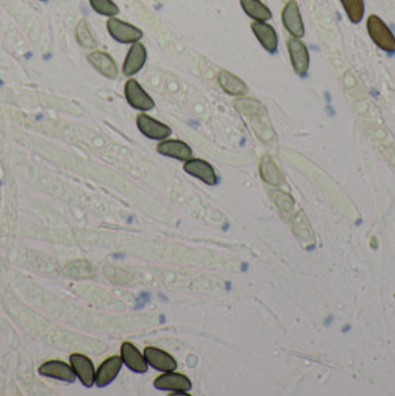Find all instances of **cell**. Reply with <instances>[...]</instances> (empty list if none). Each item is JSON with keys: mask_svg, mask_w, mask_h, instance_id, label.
I'll return each mask as SVG.
<instances>
[{"mask_svg": "<svg viewBox=\"0 0 395 396\" xmlns=\"http://www.w3.org/2000/svg\"><path fill=\"white\" fill-rule=\"evenodd\" d=\"M366 27H367V33H369L370 39L373 41V43L377 48L384 50V53H386V54L395 53V36L381 16L372 14L367 18Z\"/></svg>", "mask_w": 395, "mask_h": 396, "instance_id": "6da1fadb", "label": "cell"}, {"mask_svg": "<svg viewBox=\"0 0 395 396\" xmlns=\"http://www.w3.org/2000/svg\"><path fill=\"white\" fill-rule=\"evenodd\" d=\"M153 386L158 390H167L171 392L169 395H191L187 392H191L192 389V382L191 378L184 374L176 373V371H168L162 373L154 378Z\"/></svg>", "mask_w": 395, "mask_h": 396, "instance_id": "7a4b0ae2", "label": "cell"}, {"mask_svg": "<svg viewBox=\"0 0 395 396\" xmlns=\"http://www.w3.org/2000/svg\"><path fill=\"white\" fill-rule=\"evenodd\" d=\"M107 31L110 36L113 38V41L119 42V43H125V45H132L140 42L143 38V31L135 27L131 23H127L124 20H119L117 16H112V18L107 20Z\"/></svg>", "mask_w": 395, "mask_h": 396, "instance_id": "3957f363", "label": "cell"}, {"mask_svg": "<svg viewBox=\"0 0 395 396\" xmlns=\"http://www.w3.org/2000/svg\"><path fill=\"white\" fill-rule=\"evenodd\" d=\"M124 94H125V98L128 101V105L135 109V110H139L140 113L144 112H150L154 109V101L153 98L146 92V90L143 88V86L140 85V82L137 80V79H128L125 82V88H124Z\"/></svg>", "mask_w": 395, "mask_h": 396, "instance_id": "277c9868", "label": "cell"}, {"mask_svg": "<svg viewBox=\"0 0 395 396\" xmlns=\"http://www.w3.org/2000/svg\"><path fill=\"white\" fill-rule=\"evenodd\" d=\"M285 45H287L288 57H290L291 65H293L295 73L300 77L306 76V73L309 70V64H311L307 46L305 45V42L302 39L293 38V36L287 39Z\"/></svg>", "mask_w": 395, "mask_h": 396, "instance_id": "5b68a950", "label": "cell"}, {"mask_svg": "<svg viewBox=\"0 0 395 396\" xmlns=\"http://www.w3.org/2000/svg\"><path fill=\"white\" fill-rule=\"evenodd\" d=\"M137 128L139 131L147 137L150 140H157V141H162L169 139V135L173 134V129H171L168 125L159 122L158 119L152 117L150 114L142 112L139 116H137Z\"/></svg>", "mask_w": 395, "mask_h": 396, "instance_id": "8992f818", "label": "cell"}, {"mask_svg": "<svg viewBox=\"0 0 395 396\" xmlns=\"http://www.w3.org/2000/svg\"><path fill=\"white\" fill-rule=\"evenodd\" d=\"M281 21L284 28L293 38L302 39L305 36V23L296 0H288V2L284 5L281 12Z\"/></svg>", "mask_w": 395, "mask_h": 396, "instance_id": "52a82bcc", "label": "cell"}, {"mask_svg": "<svg viewBox=\"0 0 395 396\" xmlns=\"http://www.w3.org/2000/svg\"><path fill=\"white\" fill-rule=\"evenodd\" d=\"M183 169H184L186 174L192 176V177L201 180L202 183L209 184V186H216L218 183V177H217L216 169L213 168L211 164H209L207 161H204V159H196V158L189 159V161L184 162Z\"/></svg>", "mask_w": 395, "mask_h": 396, "instance_id": "ba28073f", "label": "cell"}, {"mask_svg": "<svg viewBox=\"0 0 395 396\" xmlns=\"http://www.w3.org/2000/svg\"><path fill=\"white\" fill-rule=\"evenodd\" d=\"M70 365L85 387H93L95 385V373L97 368L94 367L91 358L83 353H72L70 355Z\"/></svg>", "mask_w": 395, "mask_h": 396, "instance_id": "9c48e42d", "label": "cell"}, {"mask_svg": "<svg viewBox=\"0 0 395 396\" xmlns=\"http://www.w3.org/2000/svg\"><path fill=\"white\" fill-rule=\"evenodd\" d=\"M251 31L257 42L269 54H275L278 50V34L277 30L273 28L268 21H253Z\"/></svg>", "mask_w": 395, "mask_h": 396, "instance_id": "30bf717a", "label": "cell"}, {"mask_svg": "<svg viewBox=\"0 0 395 396\" xmlns=\"http://www.w3.org/2000/svg\"><path fill=\"white\" fill-rule=\"evenodd\" d=\"M39 374L43 377L56 378V380H61V382H67V383H75L78 378L72 365L64 363V360H58V359L46 360V363H43L39 367Z\"/></svg>", "mask_w": 395, "mask_h": 396, "instance_id": "8fae6325", "label": "cell"}, {"mask_svg": "<svg viewBox=\"0 0 395 396\" xmlns=\"http://www.w3.org/2000/svg\"><path fill=\"white\" fill-rule=\"evenodd\" d=\"M122 365L124 363L121 355H112L106 360H102L95 373V385L98 387L109 386L121 373Z\"/></svg>", "mask_w": 395, "mask_h": 396, "instance_id": "7c38bea8", "label": "cell"}, {"mask_svg": "<svg viewBox=\"0 0 395 396\" xmlns=\"http://www.w3.org/2000/svg\"><path fill=\"white\" fill-rule=\"evenodd\" d=\"M144 358L147 360L149 367L158 370L161 373H168V371H176L179 364L173 355H169L168 352L159 349V348H153V346H147L144 348Z\"/></svg>", "mask_w": 395, "mask_h": 396, "instance_id": "4fadbf2b", "label": "cell"}, {"mask_svg": "<svg viewBox=\"0 0 395 396\" xmlns=\"http://www.w3.org/2000/svg\"><path fill=\"white\" fill-rule=\"evenodd\" d=\"M146 61H147L146 46L142 42L132 43L130 46V50L127 53V57H125V61L122 65V73L127 77L137 75L146 65Z\"/></svg>", "mask_w": 395, "mask_h": 396, "instance_id": "5bb4252c", "label": "cell"}, {"mask_svg": "<svg viewBox=\"0 0 395 396\" xmlns=\"http://www.w3.org/2000/svg\"><path fill=\"white\" fill-rule=\"evenodd\" d=\"M157 150L162 156L171 158V159H177V161H189L194 158V150L192 147L189 146L187 143L181 141V140H173V139H167L159 141V144L157 146Z\"/></svg>", "mask_w": 395, "mask_h": 396, "instance_id": "9a60e30c", "label": "cell"}, {"mask_svg": "<svg viewBox=\"0 0 395 396\" xmlns=\"http://www.w3.org/2000/svg\"><path fill=\"white\" fill-rule=\"evenodd\" d=\"M121 358L124 365H127L131 371L144 374L149 371V364L144 358V353H142L137 349L132 343L125 341L121 346Z\"/></svg>", "mask_w": 395, "mask_h": 396, "instance_id": "2e32d148", "label": "cell"}, {"mask_svg": "<svg viewBox=\"0 0 395 396\" xmlns=\"http://www.w3.org/2000/svg\"><path fill=\"white\" fill-rule=\"evenodd\" d=\"M88 61L90 64L95 68V70L107 79H116L117 77V64L113 60V57L107 53H102V50H93L88 54Z\"/></svg>", "mask_w": 395, "mask_h": 396, "instance_id": "e0dca14e", "label": "cell"}, {"mask_svg": "<svg viewBox=\"0 0 395 396\" xmlns=\"http://www.w3.org/2000/svg\"><path fill=\"white\" fill-rule=\"evenodd\" d=\"M217 80L218 85L221 86V90L229 95L243 97L248 92V85L243 79H239L238 76H235L228 70H220Z\"/></svg>", "mask_w": 395, "mask_h": 396, "instance_id": "ac0fdd59", "label": "cell"}, {"mask_svg": "<svg viewBox=\"0 0 395 396\" xmlns=\"http://www.w3.org/2000/svg\"><path fill=\"white\" fill-rule=\"evenodd\" d=\"M244 14L253 21H269L272 18V11L262 0H239Z\"/></svg>", "mask_w": 395, "mask_h": 396, "instance_id": "d6986e66", "label": "cell"}, {"mask_svg": "<svg viewBox=\"0 0 395 396\" xmlns=\"http://www.w3.org/2000/svg\"><path fill=\"white\" fill-rule=\"evenodd\" d=\"M259 171H260V177L263 178L265 183L270 184V186H283L285 181H284V176H283V172L280 171L278 165L273 162L272 158L269 156H265L262 161H260V166H259Z\"/></svg>", "mask_w": 395, "mask_h": 396, "instance_id": "ffe728a7", "label": "cell"}, {"mask_svg": "<svg viewBox=\"0 0 395 396\" xmlns=\"http://www.w3.org/2000/svg\"><path fill=\"white\" fill-rule=\"evenodd\" d=\"M343 11H345L347 18L352 24H359L364 18L366 5L364 0H339Z\"/></svg>", "mask_w": 395, "mask_h": 396, "instance_id": "44dd1931", "label": "cell"}, {"mask_svg": "<svg viewBox=\"0 0 395 396\" xmlns=\"http://www.w3.org/2000/svg\"><path fill=\"white\" fill-rule=\"evenodd\" d=\"M76 38H78V42L83 46V48H87V49H95L97 46V41L94 39L95 36L93 34L88 23L82 20L79 21L78 27H76Z\"/></svg>", "mask_w": 395, "mask_h": 396, "instance_id": "7402d4cb", "label": "cell"}, {"mask_svg": "<svg viewBox=\"0 0 395 396\" xmlns=\"http://www.w3.org/2000/svg\"><path fill=\"white\" fill-rule=\"evenodd\" d=\"M90 5L98 15L107 16V18L117 16L119 14V8L113 0H90Z\"/></svg>", "mask_w": 395, "mask_h": 396, "instance_id": "603a6c76", "label": "cell"}, {"mask_svg": "<svg viewBox=\"0 0 395 396\" xmlns=\"http://www.w3.org/2000/svg\"><path fill=\"white\" fill-rule=\"evenodd\" d=\"M270 198L275 200V203L278 205V208L288 217V214L293 213L295 208V200L288 193L281 192V191H273L270 192Z\"/></svg>", "mask_w": 395, "mask_h": 396, "instance_id": "cb8c5ba5", "label": "cell"}, {"mask_svg": "<svg viewBox=\"0 0 395 396\" xmlns=\"http://www.w3.org/2000/svg\"><path fill=\"white\" fill-rule=\"evenodd\" d=\"M41 2H46V0H41Z\"/></svg>", "mask_w": 395, "mask_h": 396, "instance_id": "d4e9b609", "label": "cell"}]
</instances>
